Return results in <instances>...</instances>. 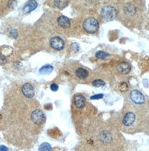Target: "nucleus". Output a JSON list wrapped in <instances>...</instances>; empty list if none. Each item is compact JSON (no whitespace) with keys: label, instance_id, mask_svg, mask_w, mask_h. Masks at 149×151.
<instances>
[{"label":"nucleus","instance_id":"1","mask_svg":"<svg viewBox=\"0 0 149 151\" xmlns=\"http://www.w3.org/2000/svg\"><path fill=\"white\" fill-rule=\"evenodd\" d=\"M117 15V11L113 6H104L101 10V16L106 22H110L114 20Z\"/></svg>","mask_w":149,"mask_h":151},{"label":"nucleus","instance_id":"2","mask_svg":"<svg viewBox=\"0 0 149 151\" xmlns=\"http://www.w3.org/2000/svg\"><path fill=\"white\" fill-rule=\"evenodd\" d=\"M83 27L87 33L92 34L97 32L99 29V23L94 18H87L85 20Z\"/></svg>","mask_w":149,"mask_h":151},{"label":"nucleus","instance_id":"3","mask_svg":"<svg viewBox=\"0 0 149 151\" xmlns=\"http://www.w3.org/2000/svg\"><path fill=\"white\" fill-rule=\"evenodd\" d=\"M32 121L36 125H42L46 121L44 114L42 111L35 110L31 114Z\"/></svg>","mask_w":149,"mask_h":151},{"label":"nucleus","instance_id":"4","mask_svg":"<svg viewBox=\"0 0 149 151\" xmlns=\"http://www.w3.org/2000/svg\"><path fill=\"white\" fill-rule=\"evenodd\" d=\"M50 45L54 50L60 51L63 50L64 47V42L61 37H55L51 40Z\"/></svg>","mask_w":149,"mask_h":151},{"label":"nucleus","instance_id":"5","mask_svg":"<svg viewBox=\"0 0 149 151\" xmlns=\"http://www.w3.org/2000/svg\"><path fill=\"white\" fill-rule=\"evenodd\" d=\"M130 97L132 101L138 105L143 104L145 101V97L143 93L138 90H133L130 93Z\"/></svg>","mask_w":149,"mask_h":151},{"label":"nucleus","instance_id":"6","mask_svg":"<svg viewBox=\"0 0 149 151\" xmlns=\"http://www.w3.org/2000/svg\"><path fill=\"white\" fill-rule=\"evenodd\" d=\"M22 92L23 94L28 98H32L34 96V89L29 83H25L23 85Z\"/></svg>","mask_w":149,"mask_h":151},{"label":"nucleus","instance_id":"7","mask_svg":"<svg viewBox=\"0 0 149 151\" xmlns=\"http://www.w3.org/2000/svg\"><path fill=\"white\" fill-rule=\"evenodd\" d=\"M135 120V115L131 112H128L125 115V116L123 120V124L129 127L132 125Z\"/></svg>","mask_w":149,"mask_h":151},{"label":"nucleus","instance_id":"8","mask_svg":"<svg viewBox=\"0 0 149 151\" xmlns=\"http://www.w3.org/2000/svg\"><path fill=\"white\" fill-rule=\"evenodd\" d=\"M131 69V65L126 62L121 63L117 66V70L122 74H128L130 72Z\"/></svg>","mask_w":149,"mask_h":151},{"label":"nucleus","instance_id":"9","mask_svg":"<svg viewBox=\"0 0 149 151\" xmlns=\"http://www.w3.org/2000/svg\"><path fill=\"white\" fill-rule=\"evenodd\" d=\"M38 4L35 0H30L26 4L23 9V12L25 14H28L34 10L37 7Z\"/></svg>","mask_w":149,"mask_h":151},{"label":"nucleus","instance_id":"10","mask_svg":"<svg viewBox=\"0 0 149 151\" xmlns=\"http://www.w3.org/2000/svg\"><path fill=\"white\" fill-rule=\"evenodd\" d=\"M57 23L59 27L64 29L69 28L70 27L69 20L65 16H61L58 18Z\"/></svg>","mask_w":149,"mask_h":151},{"label":"nucleus","instance_id":"11","mask_svg":"<svg viewBox=\"0 0 149 151\" xmlns=\"http://www.w3.org/2000/svg\"><path fill=\"white\" fill-rule=\"evenodd\" d=\"M74 104L79 109H82L85 105V99L82 95H76L74 97Z\"/></svg>","mask_w":149,"mask_h":151},{"label":"nucleus","instance_id":"12","mask_svg":"<svg viewBox=\"0 0 149 151\" xmlns=\"http://www.w3.org/2000/svg\"><path fill=\"white\" fill-rule=\"evenodd\" d=\"M99 138L103 143H108L112 139L111 134L107 131L102 132L99 134Z\"/></svg>","mask_w":149,"mask_h":151},{"label":"nucleus","instance_id":"13","mask_svg":"<svg viewBox=\"0 0 149 151\" xmlns=\"http://www.w3.org/2000/svg\"><path fill=\"white\" fill-rule=\"evenodd\" d=\"M54 5L57 8L60 10H63L68 6L69 1L68 0H54Z\"/></svg>","mask_w":149,"mask_h":151},{"label":"nucleus","instance_id":"14","mask_svg":"<svg viewBox=\"0 0 149 151\" xmlns=\"http://www.w3.org/2000/svg\"><path fill=\"white\" fill-rule=\"evenodd\" d=\"M89 75L88 72L85 69L80 68H78L76 71V76H77L80 79H85Z\"/></svg>","mask_w":149,"mask_h":151},{"label":"nucleus","instance_id":"15","mask_svg":"<svg viewBox=\"0 0 149 151\" xmlns=\"http://www.w3.org/2000/svg\"><path fill=\"white\" fill-rule=\"evenodd\" d=\"M53 70V68L52 66L47 65L43 67H42L39 70V73L43 75H47L51 73L52 71Z\"/></svg>","mask_w":149,"mask_h":151},{"label":"nucleus","instance_id":"16","mask_svg":"<svg viewBox=\"0 0 149 151\" xmlns=\"http://www.w3.org/2000/svg\"><path fill=\"white\" fill-rule=\"evenodd\" d=\"M110 56L109 53H108L105 52L103 51H98L96 53V57L100 59H105V58H108V56Z\"/></svg>","mask_w":149,"mask_h":151},{"label":"nucleus","instance_id":"17","mask_svg":"<svg viewBox=\"0 0 149 151\" xmlns=\"http://www.w3.org/2000/svg\"><path fill=\"white\" fill-rule=\"evenodd\" d=\"M52 147L47 143H44L42 144L39 147V151H51Z\"/></svg>","mask_w":149,"mask_h":151},{"label":"nucleus","instance_id":"18","mask_svg":"<svg viewBox=\"0 0 149 151\" xmlns=\"http://www.w3.org/2000/svg\"><path fill=\"white\" fill-rule=\"evenodd\" d=\"M92 85L94 87H102L104 86L105 85V83H104V81H102V80H95L92 82Z\"/></svg>","mask_w":149,"mask_h":151},{"label":"nucleus","instance_id":"19","mask_svg":"<svg viewBox=\"0 0 149 151\" xmlns=\"http://www.w3.org/2000/svg\"><path fill=\"white\" fill-rule=\"evenodd\" d=\"M120 89L122 92H126L128 89V86L126 83H122L120 86Z\"/></svg>","mask_w":149,"mask_h":151},{"label":"nucleus","instance_id":"20","mask_svg":"<svg viewBox=\"0 0 149 151\" xmlns=\"http://www.w3.org/2000/svg\"><path fill=\"white\" fill-rule=\"evenodd\" d=\"M104 95L103 94H97L92 96L90 97V99H103V98Z\"/></svg>","mask_w":149,"mask_h":151},{"label":"nucleus","instance_id":"21","mask_svg":"<svg viewBox=\"0 0 149 151\" xmlns=\"http://www.w3.org/2000/svg\"><path fill=\"white\" fill-rule=\"evenodd\" d=\"M16 5V2L15 0H10L8 3V6L10 8H14V7Z\"/></svg>","mask_w":149,"mask_h":151},{"label":"nucleus","instance_id":"22","mask_svg":"<svg viewBox=\"0 0 149 151\" xmlns=\"http://www.w3.org/2000/svg\"><path fill=\"white\" fill-rule=\"evenodd\" d=\"M6 63V59L5 57L0 53V65H2Z\"/></svg>","mask_w":149,"mask_h":151},{"label":"nucleus","instance_id":"23","mask_svg":"<svg viewBox=\"0 0 149 151\" xmlns=\"http://www.w3.org/2000/svg\"><path fill=\"white\" fill-rule=\"evenodd\" d=\"M51 89L52 90V91L56 92L57 91L58 89V86L56 84H52V85L51 86Z\"/></svg>","mask_w":149,"mask_h":151},{"label":"nucleus","instance_id":"24","mask_svg":"<svg viewBox=\"0 0 149 151\" xmlns=\"http://www.w3.org/2000/svg\"><path fill=\"white\" fill-rule=\"evenodd\" d=\"M10 33L12 35H13L12 37H14L15 38L17 36V33H16V32L15 30H14V29H12V31L10 32Z\"/></svg>","mask_w":149,"mask_h":151}]
</instances>
